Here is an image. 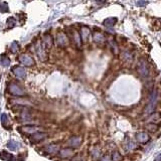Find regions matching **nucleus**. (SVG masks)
Segmentation results:
<instances>
[{"label": "nucleus", "instance_id": "nucleus-1", "mask_svg": "<svg viewBox=\"0 0 161 161\" xmlns=\"http://www.w3.org/2000/svg\"><path fill=\"white\" fill-rule=\"evenodd\" d=\"M8 91L11 95L13 96H17V97H21L25 95V91L22 89L20 86L17 85L16 83H10L9 86H8Z\"/></svg>", "mask_w": 161, "mask_h": 161}, {"label": "nucleus", "instance_id": "nucleus-2", "mask_svg": "<svg viewBox=\"0 0 161 161\" xmlns=\"http://www.w3.org/2000/svg\"><path fill=\"white\" fill-rule=\"evenodd\" d=\"M35 52H37L38 59H40L41 62H45L48 60V54H46L45 48L42 46L40 41H37V44H35Z\"/></svg>", "mask_w": 161, "mask_h": 161}, {"label": "nucleus", "instance_id": "nucleus-3", "mask_svg": "<svg viewBox=\"0 0 161 161\" xmlns=\"http://www.w3.org/2000/svg\"><path fill=\"white\" fill-rule=\"evenodd\" d=\"M20 132L27 133V134H33L35 132H40L42 128L40 126H34V125H25V126H22L19 128Z\"/></svg>", "mask_w": 161, "mask_h": 161}, {"label": "nucleus", "instance_id": "nucleus-4", "mask_svg": "<svg viewBox=\"0 0 161 161\" xmlns=\"http://www.w3.org/2000/svg\"><path fill=\"white\" fill-rule=\"evenodd\" d=\"M57 44L60 48H65L69 44V37L65 32H59L57 35Z\"/></svg>", "mask_w": 161, "mask_h": 161}, {"label": "nucleus", "instance_id": "nucleus-5", "mask_svg": "<svg viewBox=\"0 0 161 161\" xmlns=\"http://www.w3.org/2000/svg\"><path fill=\"white\" fill-rule=\"evenodd\" d=\"M19 62L21 63V65L23 66H34V60L30 57L29 54H23L19 57Z\"/></svg>", "mask_w": 161, "mask_h": 161}, {"label": "nucleus", "instance_id": "nucleus-6", "mask_svg": "<svg viewBox=\"0 0 161 161\" xmlns=\"http://www.w3.org/2000/svg\"><path fill=\"white\" fill-rule=\"evenodd\" d=\"M48 138V134L44 132H35L30 135V141L33 143H38Z\"/></svg>", "mask_w": 161, "mask_h": 161}, {"label": "nucleus", "instance_id": "nucleus-7", "mask_svg": "<svg viewBox=\"0 0 161 161\" xmlns=\"http://www.w3.org/2000/svg\"><path fill=\"white\" fill-rule=\"evenodd\" d=\"M12 73L14 74L15 77H17L18 79H24L26 77V71L23 66H15L12 69Z\"/></svg>", "mask_w": 161, "mask_h": 161}, {"label": "nucleus", "instance_id": "nucleus-8", "mask_svg": "<svg viewBox=\"0 0 161 161\" xmlns=\"http://www.w3.org/2000/svg\"><path fill=\"white\" fill-rule=\"evenodd\" d=\"M41 44L45 49H49L52 48L54 45V38L51 34H44V37L42 38V41H41Z\"/></svg>", "mask_w": 161, "mask_h": 161}, {"label": "nucleus", "instance_id": "nucleus-9", "mask_svg": "<svg viewBox=\"0 0 161 161\" xmlns=\"http://www.w3.org/2000/svg\"><path fill=\"white\" fill-rule=\"evenodd\" d=\"M138 72L141 76L143 77H148L149 76V69L147 66V63L144 60H140L139 65H138Z\"/></svg>", "mask_w": 161, "mask_h": 161}, {"label": "nucleus", "instance_id": "nucleus-10", "mask_svg": "<svg viewBox=\"0 0 161 161\" xmlns=\"http://www.w3.org/2000/svg\"><path fill=\"white\" fill-rule=\"evenodd\" d=\"M59 151H60V144L57 143H51L46 146L45 148V152L51 155H54L59 153Z\"/></svg>", "mask_w": 161, "mask_h": 161}, {"label": "nucleus", "instance_id": "nucleus-11", "mask_svg": "<svg viewBox=\"0 0 161 161\" xmlns=\"http://www.w3.org/2000/svg\"><path fill=\"white\" fill-rule=\"evenodd\" d=\"M82 144V139L79 136H72L69 140V145H70L72 148H78V147L80 146Z\"/></svg>", "mask_w": 161, "mask_h": 161}, {"label": "nucleus", "instance_id": "nucleus-12", "mask_svg": "<svg viewBox=\"0 0 161 161\" xmlns=\"http://www.w3.org/2000/svg\"><path fill=\"white\" fill-rule=\"evenodd\" d=\"M136 139L140 143H147L150 140V136L145 132H140L138 134H136Z\"/></svg>", "mask_w": 161, "mask_h": 161}, {"label": "nucleus", "instance_id": "nucleus-13", "mask_svg": "<svg viewBox=\"0 0 161 161\" xmlns=\"http://www.w3.org/2000/svg\"><path fill=\"white\" fill-rule=\"evenodd\" d=\"M80 38H82V42H87L90 37V29L87 26H83L80 29Z\"/></svg>", "mask_w": 161, "mask_h": 161}, {"label": "nucleus", "instance_id": "nucleus-14", "mask_svg": "<svg viewBox=\"0 0 161 161\" xmlns=\"http://www.w3.org/2000/svg\"><path fill=\"white\" fill-rule=\"evenodd\" d=\"M73 149L72 148H62L60 149L59 151V154H60V157L62 158H69L70 156L73 155Z\"/></svg>", "mask_w": 161, "mask_h": 161}, {"label": "nucleus", "instance_id": "nucleus-15", "mask_svg": "<svg viewBox=\"0 0 161 161\" xmlns=\"http://www.w3.org/2000/svg\"><path fill=\"white\" fill-rule=\"evenodd\" d=\"M156 102H157V92L154 91L153 94H152V97H151V100H150V104H149L148 108H147V112H151L152 110L155 108V105H156Z\"/></svg>", "mask_w": 161, "mask_h": 161}, {"label": "nucleus", "instance_id": "nucleus-16", "mask_svg": "<svg viewBox=\"0 0 161 161\" xmlns=\"http://www.w3.org/2000/svg\"><path fill=\"white\" fill-rule=\"evenodd\" d=\"M72 40H74V42L76 43V45L78 48H80V46H82V38H80V33H78L77 31L72 32Z\"/></svg>", "mask_w": 161, "mask_h": 161}, {"label": "nucleus", "instance_id": "nucleus-17", "mask_svg": "<svg viewBox=\"0 0 161 161\" xmlns=\"http://www.w3.org/2000/svg\"><path fill=\"white\" fill-rule=\"evenodd\" d=\"M118 19L116 17H109V18H106L104 21H103V24H104L106 27H113L117 23Z\"/></svg>", "mask_w": 161, "mask_h": 161}, {"label": "nucleus", "instance_id": "nucleus-18", "mask_svg": "<svg viewBox=\"0 0 161 161\" xmlns=\"http://www.w3.org/2000/svg\"><path fill=\"white\" fill-rule=\"evenodd\" d=\"M19 147H20V144H19L18 142H16L15 140H10L8 141L7 143V148L9 149V150L11 151H16L19 149Z\"/></svg>", "mask_w": 161, "mask_h": 161}, {"label": "nucleus", "instance_id": "nucleus-19", "mask_svg": "<svg viewBox=\"0 0 161 161\" xmlns=\"http://www.w3.org/2000/svg\"><path fill=\"white\" fill-rule=\"evenodd\" d=\"M93 40L97 43H102L105 41V37H104V34L101 32H95L93 35Z\"/></svg>", "mask_w": 161, "mask_h": 161}, {"label": "nucleus", "instance_id": "nucleus-20", "mask_svg": "<svg viewBox=\"0 0 161 161\" xmlns=\"http://www.w3.org/2000/svg\"><path fill=\"white\" fill-rule=\"evenodd\" d=\"M0 158L5 160V161H13L14 156H13L12 154L8 153V152H6V151H1L0 152Z\"/></svg>", "mask_w": 161, "mask_h": 161}, {"label": "nucleus", "instance_id": "nucleus-21", "mask_svg": "<svg viewBox=\"0 0 161 161\" xmlns=\"http://www.w3.org/2000/svg\"><path fill=\"white\" fill-rule=\"evenodd\" d=\"M0 65H1L2 66H5V68L9 66H10L9 57H8L7 55H5V54H2L1 57H0Z\"/></svg>", "mask_w": 161, "mask_h": 161}, {"label": "nucleus", "instance_id": "nucleus-22", "mask_svg": "<svg viewBox=\"0 0 161 161\" xmlns=\"http://www.w3.org/2000/svg\"><path fill=\"white\" fill-rule=\"evenodd\" d=\"M19 49H20V45H19V43L17 42V41H13L10 45L11 52H12V54H17V52L19 51Z\"/></svg>", "mask_w": 161, "mask_h": 161}, {"label": "nucleus", "instance_id": "nucleus-23", "mask_svg": "<svg viewBox=\"0 0 161 161\" xmlns=\"http://www.w3.org/2000/svg\"><path fill=\"white\" fill-rule=\"evenodd\" d=\"M1 122H2V125L5 127V128H7L8 127V124H9V119H8V116L7 114H1Z\"/></svg>", "mask_w": 161, "mask_h": 161}, {"label": "nucleus", "instance_id": "nucleus-24", "mask_svg": "<svg viewBox=\"0 0 161 161\" xmlns=\"http://www.w3.org/2000/svg\"><path fill=\"white\" fill-rule=\"evenodd\" d=\"M6 24H7L8 28H12V27H14V26L16 25V19H15L14 17H9V18H7Z\"/></svg>", "mask_w": 161, "mask_h": 161}, {"label": "nucleus", "instance_id": "nucleus-25", "mask_svg": "<svg viewBox=\"0 0 161 161\" xmlns=\"http://www.w3.org/2000/svg\"><path fill=\"white\" fill-rule=\"evenodd\" d=\"M111 159H112V161H121L122 156L118 151H114L112 153V156H111Z\"/></svg>", "mask_w": 161, "mask_h": 161}, {"label": "nucleus", "instance_id": "nucleus-26", "mask_svg": "<svg viewBox=\"0 0 161 161\" xmlns=\"http://www.w3.org/2000/svg\"><path fill=\"white\" fill-rule=\"evenodd\" d=\"M9 11V8H8V4L6 2H0V12L5 13Z\"/></svg>", "mask_w": 161, "mask_h": 161}, {"label": "nucleus", "instance_id": "nucleus-27", "mask_svg": "<svg viewBox=\"0 0 161 161\" xmlns=\"http://www.w3.org/2000/svg\"><path fill=\"white\" fill-rule=\"evenodd\" d=\"M146 129L147 130H149V131H156V130L158 129V125L156 124H154V123H150V124H148L146 126Z\"/></svg>", "mask_w": 161, "mask_h": 161}, {"label": "nucleus", "instance_id": "nucleus-28", "mask_svg": "<svg viewBox=\"0 0 161 161\" xmlns=\"http://www.w3.org/2000/svg\"><path fill=\"white\" fill-rule=\"evenodd\" d=\"M125 147H126V149H134L136 145L134 142H132L131 140H127V144H125Z\"/></svg>", "mask_w": 161, "mask_h": 161}, {"label": "nucleus", "instance_id": "nucleus-29", "mask_svg": "<svg viewBox=\"0 0 161 161\" xmlns=\"http://www.w3.org/2000/svg\"><path fill=\"white\" fill-rule=\"evenodd\" d=\"M71 161H83V158H82V156H80V154H77V155H75L73 158H72Z\"/></svg>", "mask_w": 161, "mask_h": 161}, {"label": "nucleus", "instance_id": "nucleus-30", "mask_svg": "<svg viewBox=\"0 0 161 161\" xmlns=\"http://www.w3.org/2000/svg\"><path fill=\"white\" fill-rule=\"evenodd\" d=\"M99 155H100V151H99V149H95V150L93 151V158L96 160L97 158H99Z\"/></svg>", "mask_w": 161, "mask_h": 161}, {"label": "nucleus", "instance_id": "nucleus-31", "mask_svg": "<svg viewBox=\"0 0 161 161\" xmlns=\"http://www.w3.org/2000/svg\"><path fill=\"white\" fill-rule=\"evenodd\" d=\"M137 6H145V5L147 4V1H145V0H139V1H137Z\"/></svg>", "mask_w": 161, "mask_h": 161}, {"label": "nucleus", "instance_id": "nucleus-32", "mask_svg": "<svg viewBox=\"0 0 161 161\" xmlns=\"http://www.w3.org/2000/svg\"><path fill=\"white\" fill-rule=\"evenodd\" d=\"M111 44H112V49L114 51V52H115V54H117V51H118V48H117V45H116L115 41H111Z\"/></svg>", "mask_w": 161, "mask_h": 161}, {"label": "nucleus", "instance_id": "nucleus-33", "mask_svg": "<svg viewBox=\"0 0 161 161\" xmlns=\"http://www.w3.org/2000/svg\"><path fill=\"white\" fill-rule=\"evenodd\" d=\"M101 161H112V159H111V157L109 155H105L104 157H102Z\"/></svg>", "mask_w": 161, "mask_h": 161}, {"label": "nucleus", "instance_id": "nucleus-34", "mask_svg": "<svg viewBox=\"0 0 161 161\" xmlns=\"http://www.w3.org/2000/svg\"><path fill=\"white\" fill-rule=\"evenodd\" d=\"M13 161H23V159H21V157H14Z\"/></svg>", "mask_w": 161, "mask_h": 161}, {"label": "nucleus", "instance_id": "nucleus-35", "mask_svg": "<svg viewBox=\"0 0 161 161\" xmlns=\"http://www.w3.org/2000/svg\"><path fill=\"white\" fill-rule=\"evenodd\" d=\"M154 161H161V154H159L158 156L155 158V160Z\"/></svg>", "mask_w": 161, "mask_h": 161}, {"label": "nucleus", "instance_id": "nucleus-36", "mask_svg": "<svg viewBox=\"0 0 161 161\" xmlns=\"http://www.w3.org/2000/svg\"><path fill=\"white\" fill-rule=\"evenodd\" d=\"M97 2H105V1H107V0H96Z\"/></svg>", "mask_w": 161, "mask_h": 161}]
</instances>
